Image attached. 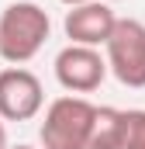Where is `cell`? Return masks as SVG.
<instances>
[{
    "instance_id": "cell-7",
    "label": "cell",
    "mask_w": 145,
    "mask_h": 149,
    "mask_svg": "<svg viewBox=\"0 0 145 149\" xmlns=\"http://www.w3.org/2000/svg\"><path fill=\"white\" fill-rule=\"evenodd\" d=\"M121 135H124V111L121 108H97L86 149H121Z\"/></svg>"
},
{
    "instance_id": "cell-4",
    "label": "cell",
    "mask_w": 145,
    "mask_h": 149,
    "mask_svg": "<svg viewBox=\"0 0 145 149\" xmlns=\"http://www.w3.org/2000/svg\"><path fill=\"white\" fill-rule=\"evenodd\" d=\"M45 108L41 80L24 66L0 70V121H31Z\"/></svg>"
},
{
    "instance_id": "cell-9",
    "label": "cell",
    "mask_w": 145,
    "mask_h": 149,
    "mask_svg": "<svg viewBox=\"0 0 145 149\" xmlns=\"http://www.w3.org/2000/svg\"><path fill=\"white\" fill-rule=\"evenodd\" d=\"M0 149H7V125L0 121Z\"/></svg>"
},
{
    "instance_id": "cell-8",
    "label": "cell",
    "mask_w": 145,
    "mask_h": 149,
    "mask_svg": "<svg viewBox=\"0 0 145 149\" xmlns=\"http://www.w3.org/2000/svg\"><path fill=\"white\" fill-rule=\"evenodd\" d=\"M121 149H145V111H142V108L124 111V135H121Z\"/></svg>"
},
{
    "instance_id": "cell-1",
    "label": "cell",
    "mask_w": 145,
    "mask_h": 149,
    "mask_svg": "<svg viewBox=\"0 0 145 149\" xmlns=\"http://www.w3.org/2000/svg\"><path fill=\"white\" fill-rule=\"evenodd\" d=\"M48 31H52L48 10H41L35 0L7 3L0 14V59L10 66H24L41 52Z\"/></svg>"
},
{
    "instance_id": "cell-10",
    "label": "cell",
    "mask_w": 145,
    "mask_h": 149,
    "mask_svg": "<svg viewBox=\"0 0 145 149\" xmlns=\"http://www.w3.org/2000/svg\"><path fill=\"white\" fill-rule=\"evenodd\" d=\"M66 7H76V3H86V0H62Z\"/></svg>"
},
{
    "instance_id": "cell-6",
    "label": "cell",
    "mask_w": 145,
    "mask_h": 149,
    "mask_svg": "<svg viewBox=\"0 0 145 149\" xmlns=\"http://www.w3.org/2000/svg\"><path fill=\"white\" fill-rule=\"evenodd\" d=\"M114 24H117V14L110 10V3H104V0L76 3V7L66 10V21H62L69 45H90V49H100L110 38Z\"/></svg>"
},
{
    "instance_id": "cell-12",
    "label": "cell",
    "mask_w": 145,
    "mask_h": 149,
    "mask_svg": "<svg viewBox=\"0 0 145 149\" xmlns=\"http://www.w3.org/2000/svg\"><path fill=\"white\" fill-rule=\"evenodd\" d=\"M104 3H114V0H104Z\"/></svg>"
},
{
    "instance_id": "cell-11",
    "label": "cell",
    "mask_w": 145,
    "mask_h": 149,
    "mask_svg": "<svg viewBox=\"0 0 145 149\" xmlns=\"http://www.w3.org/2000/svg\"><path fill=\"white\" fill-rule=\"evenodd\" d=\"M7 149H35V146H24V142H21V146H7Z\"/></svg>"
},
{
    "instance_id": "cell-3",
    "label": "cell",
    "mask_w": 145,
    "mask_h": 149,
    "mask_svg": "<svg viewBox=\"0 0 145 149\" xmlns=\"http://www.w3.org/2000/svg\"><path fill=\"white\" fill-rule=\"evenodd\" d=\"M104 49H107V56H104L107 70L117 76V83L142 90L145 87V24L135 17H117Z\"/></svg>"
},
{
    "instance_id": "cell-5",
    "label": "cell",
    "mask_w": 145,
    "mask_h": 149,
    "mask_svg": "<svg viewBox=\"0 0 145 149\" xmlns=\"http://www.w3.org/2000/svg\"><path fill=\"white\" fill-rule=\"evenodd\" d=\"M107 76V59L100 49L90 45H66L55 56V80L69 94H93Z\"/></svg>"
},
{
    "instance_id": "cell-2",
    "label": "cell",
    "mask_w": 145,
    "mask_h": 149,
    "mask_svg": "<svg viewBox=\"0 0 145 149\" xmlns=\"http://www.w3.org/2000/svg\"><path fill=\"white\" fill-rule=\"evenodd\" d=\"M97 104H90L86 97H55L45 108V121L38 128L41 149H86L90 139V125H93Z\"/></svg>"
}]
</instances>
